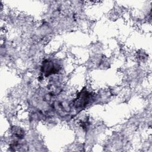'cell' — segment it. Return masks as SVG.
Listing matches in <instances>:
<instances>
[{"label":"cell","instance_id":"obj_1","mask_svg":"<svg viewBox=\"0 0 152 152\" xmlns=\"http://www.w3.org/2000/svg\"><path fill=\"white\" fill-rule=\"evenodd\" d=\"M42 68L43 71L42 72H43L46 76L52 74H54L57 71H58V66L56 67V65H55L52 61H49L43 62Z\"/></svg>","mask_w":152,"mask_h":152}]
</instances>
